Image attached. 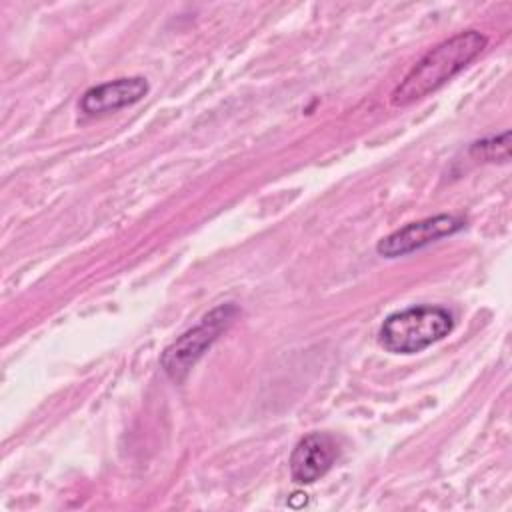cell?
<instances>
[{
  "label": "cell",
  "instance_id": "obj_1",
  "mask_svg": "<svg viewBox=\"0 0 512 512\" xmlns=\"http://www.w3.org/2000/svg\"><path fill=\"white\" fill-rule=\"evenodd\" d=\"M486 46V36L478 30L458 32L430 48L392 90V106H408L436 92L460 70H464Z\"/></svg>",
  "mask_w": 512,
  "mask_h": 512
},
{
  "label": "cell",
  "instance_id": "obj_2",
  "mask_svg": "<svg viewBox=\"0 0 512 512\" xmlns=\"http://www.w3.org/2000/svg\"><path fill=\"white\" fill-rule=\"evenodd\" d=\"M454 328V316L450 310L432 304L410 306L390 314L380 330V346L392 354H416L444 336Z\"/></svg>",
  "mask_w": 512,
  "mask_h": 512
},
{
  "label": "cell",
  "instance_id": "obj_3",
  "mask_svg": "<svg viewBox=\"0 0 512 512\" xmlns=\"http://www.w3.org/2000/svg\"><path fill=\"white\" fill-rule=\"evenodd\" d=\"M240 310L232 304H220L200 318V322L180 334L172 344H168L160 356V366L166 376L174 382H182L190 368L202 358V354L218 340V336L234 322Z\"/></svg>",
  "mask_w": 512,
  "mask_h": 512
},
{
  "label": "cell",
  "instance_id": "obj_4",
  "mask_svg": "<svg viewBox=\"0 0 512 512\" xmlns=\"http://www.w3.org/2000/svg\"><path fill=\"white\" fill-rule=\"evenodd\" d=\"M462 228H464V218L454 214H436L424 220L408 222L406 226L390 232L376 244V252L384 258L406 256L444 236L456 234Z\"/></svg>",
  "mask_w": 512,
  "mask_h": 512
},
{
  "label": "cell",
  "instance_id": "obj_5",
  "mask_svg": "<svg viewBox=\"0 0 512 512\" xmlns=\"http://www.w3.org/2000/svg\"><path fill=\"white\" fill-rule=\"evenodd\" d=\"M336 458L338 444L330 434H306L290 454V476L296 484H312L332 468Z\"/></svg>",
  "mask_w": 512,
  "mask_h": 512
},
{
  "label": "cell",
  "instance_id": "obj_6",
  "mask_svg": "<svg viewBox=\"0 0 512 512\" xmlns=\"http://www.w3.org/2000/svg\"><path fill=\"white\" fill-rule=\"evenodd\" d=\"M146 94H148L146 78H142V76L116 78V80L88 88L82 94L78 108L88 116L116 112L120 108L140 102Z\"/></svg>",
  "mask_w": 512,
  "mask_h": 512
},
{
  "label": "cell",
  "instance_id": "obj_7",
  "mask_svg": "<svg viewBox=\"0 0 512 512\" xmlns=\"http://www.w3.org/2000/svg\"><path fill=\"white\" fill-rule=\"evenodd\" d=\"M508 138H510V132H502L500 136L478 140L470 146V154L482 162H506L510 156Z\"/></svg>",
  "mask_w": 512,
  "mask_h": 512
}]
</instances>
